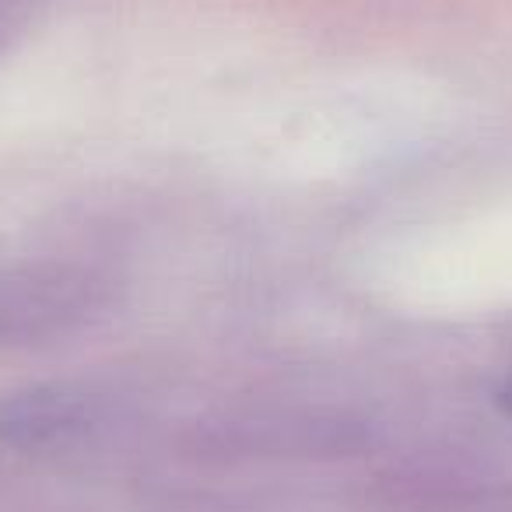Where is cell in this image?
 <instances>
[{"label":"cell","mask_w":512,"mask_h":512,"mask_svg":"<svg viewBox=\"0 0 512 512\" xmlns=\"http://www.w3.org/2000/svg\"><path fill=\"white\" fill-rule=\"evenodd\" d=\"M369 442L362 421L341 411H256L207 425L197 435L204 453L228 460H334Z\"/></svg>","instance_id":"6da1fadb"},{"label":"cell","mask_w":512,"mask_h":512,"mask_svg":"<svg viewBox=\"0 0 512 512\" xmlns=\"http://www.w3.org/2000/svg\"><path fill=\"white\" fill-rule=\"evenodd\" d=\"M109 299V281L71 260H43L0 278V337L39 341L67 334L99 313Z\"/></svg>","instance_id":"7a4b0ae2"},{"label":"cell","mask_w":512,"mask_h":512,"mask_svg":"<svg viewBox=\"0 0 512 512\" xmlns=\"http://www.w3.org/2000/svg\"><path fill=\"white\" fill-rule=\"evenodd\" d=\"M99 425L92 393L64 383L11 390L0 397V446L18 453H67Z\"/></svg>","instance_id":"3957f363"},{"label":"cell","mask_w":512,"mask_h":512,"mask_svg":"<svg viewBox=\"0 0 512 512\" xmlns=\"http://www.w3.org/2000/svg\"><path fill=\"white\" fill-rule=\"evenodd\" d=\"M372 495L397 512H512V481L460 467L390 470Z\"/></svg>","instance_id":"277c9868"},{"label":"cell","mask_w":512,"mask_h":512,"mask_svg":"<svg viewBox=\"0 0 512 512\" xmlns=\"http://www.w3.org/2000/svg\"><path fill=\"white\" fill-rule=\"evenodd\" d=\"M495 404L502 407L505 414H512V365L505 369V376L498 379V386H495Z\"/></svg>","instance_id":"5b68a950"}]
</instances>
